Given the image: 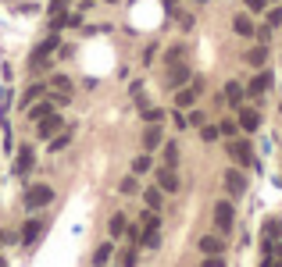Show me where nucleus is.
Listing matches in <instances>:
<instances>
[{
    "mask_svg": "<svg viewBox=\"0 0 282 267\" xmlns=\"http://www.w3.org/2000/svg\"><path fill=\"white\" fill-rule=\"evenodd\" d=\"M257 125H261V114H257L254 107H243V111H239V129H247V132H257Z\"/></svg>",
    "mask_w": 282,
    "mask_h": 267,
    "instance_id": "obj_6",
    "label": "nucleus"
},
{
    "mask_svg": "<svg viewBox=\"0 0 282 267\" xmlns=\"http://www.w3.org/2000/svg\"><path fill=\"white\" fill-rule=\"evenodd\" d=\"M204 267H225V260H221V253H214V257H208V260H204Z\"/></svg>",
    "mask_w": 282,
    "mask_h": 267,
    "instance_id": "obj_32",
    "label": "nucleus"
},
{
    "mask_svg": "<svg viewBox=\"0 0 282 267\" xmlns=\"http://www.w3.org/2000/svg\"><path fill=\"white\" fill-rule=\"evenodd\" d=\"M146 171H150V153H143V157L133 160V175H146Z\"/></svg>",
    "mask_w": 282,
    "mask_h": 267,
    "instance_id": "obj_19",
    "label": "nucleus"
},
{
    "mask_svg": "<svg viewBox=\"0 0 282 267\" xmlns=\"http://www.w3.org/2000/svg\"><path fill=\"white\" fill-rule=\"evenodd\" d=\"M175 160H179V146H175V142H168V146H164V164H168V168H175Z\"/></svg>",
    "mask_w": 282,
    "mask_h": 267,
    "instance_id": "obj_21",
    "label": "nucleus"
},
{
    "mask_svg": "<svg viewBox=\"0 0 282 267\" xmlns=\"http://www.w3.org/2000/svg\"><path fill=\"white\" fill-rule=\"evenodd\" d=\"M0 267H4V257H0Z\"/></svg>",
    "mask_w": 282,
    "mask_h": 267,
    "instance_id": "obj_40",
    "label": "nucleus"
},
{
    "mask_svg": "<svg viewBox=\"0 0 282 267\" xmlns=\"http://www.w3.org/2000/svg\"><path fill=\"white\" fill-rule=\"evenodd\" d=\"M32 164H36V153H32V146H25V150L18 153V164H14V168H18V171L25 175V171H29Z\"/></svg>",
    "mask_w": 282,
    "mask_h": 267,
    "instance_id": "obj_15",
    "label": "nucleus"
},
{
    "mask_svg": "<svg viewBox=\"0 0 282 267\" xmlns=\"http://www.w3.org/2000/svg\"><path fill=\"white\" fill-rule=\"evenodd\" d=\"M225 189H229L232 196H243V193H247V175L236 171V168H229V171H225Z\"/></svg>",
    "mask_w": 282,
    "mask_h": 267,
    "instance_id": "obj_4",
    "label": "nucleus"
},
{
    "mask_svg": "<svg viewBox=\"0 0 282 267\" xmlns=\"http://www.w3.org/2000/svg\"><path fill=\"white\" fill-rule=\"evenodd\" d=\"M243 96H247V89H243L239 82H229V86H225V100H229V104H239Z\"/></svg>",
    "mask_w": 282,
    "mask_h": 267,
    "instance_id": "obj_16",
    "label": "nucleus"
},
{
    "mask_svg": "<svg viewBox=\"0 0 282 267\" xmlns=\"http://www.w3.org/2000/svg\"><path fill=\"white\" fill-rule=\"evenodd\" d=\"M218 132H221V135H236V121H221V125H218Z\"/></svg>",
    "mask_w": 282,
    "mask_h": 267,
    "instance_id": "obj_30",
    "label": "nucleus"
},
{
    "mask_svg": "<svg viewBox=\"0 0 282 267\" xmlns=\"http://www.w3.org/2000/svg\"><path fill=\"white\" fill-rule=\"evenodd\" d=\"M265 61H268V47H254V50L247 54V65L250 68H265Z\"/></svg>",
    "mask_w": 282,
    "mask_h": 267,
    "instance_id": "obj_12",
    "label": "nucleus"
},
{
    "mask_svg": "<svg viewBox=\"0 0 282 267\" xmlns=\"http://www.w3.org/2000/svg\"><path fill=\"white\" fill-rule=\"evenodd\" d=\"M282 25V11L275 7V11H268V29H279Z\"/></svg>",
    "mask_w": 282,
    "mask_h": 267,
    "instance_id": "obj_27",
    "label": "nucleus"
},
{
    "mask_svg": "<svg viewBox=\"0 0 282 267\" xmlns=\"http://www.w3.org/2000/svg\"><path fill=\"white\" fill-rule=\"evenodd\" d=\"M122 193H136V178H122Z\"/></svg>",
    "mask_w": 282,
    "mask_h": 267,
    "instance_id": "obj_35",
    "label": "nucleus"
},
{
    "mask_svg": "<svg viewBox=\"0 0 282 267\" xmlns=\"http://www.w3.org/2000/svg\"><path fill=\"white\" fill-rule=\"evenodd\" d=\"M146 207L150 210H161V189H146Z\"/></svg>",
    "mask_w": 282,
    "mask_h": 267,
    "instance_id": "obj_22",
    "label": "nucleus"
},
{
    "mask_svg": "<svg viewBox=\"0 0 282 267\" xmlns=\"http://www.w3.org/2000/svg\"><path fill=\"white\" fill-rule=\"evenodd\" d=\"M61 129V114H47L43 121H40V135H54Z\"/></svg>",
    "mask_w": 282,
    "mask_h": 267,
    "instance_id": "obj_13",
    "label": "nucleus"
},
{
    "mask_svg": "<svg viewBox=\"0 0 282 267\" xmlns=\"http://www.w3.org/2000/svg\"><path fill=\"white\" fill-rule=\"evenodd\" d=\"M200 250H204V257H214V253L225 250V242H221L218 235H204V239H200Z\"/></svg>",
    "mask_w": 282,
    "mask_h": 267,
    "instance_id": "obj_8",
    "label": "nucleus"
},
{
    "mask_svg": "<svg viewBox=\"0 0 282 267\" xmlns=\"http://www.w3.org/2000/svg\"><path fill=\"white\" fill-rule=\"evenodd\" d=\"M40 235H43V221H29V224H25V232H22V242H25V246H32Z\"/></svg>",
    "mask_w": 282,
    "mask_h": 267,
    "instance_id": "obj_9",
    "label": "nucleus"
},
{
    "mask_svg": "<svg viewBox=\"0 0 282 267\" xmlns=\"http://www.w3.org/2000/svg\"><path fill=\"white\" fill-rule=\"evenodd\" d=\"M50 200H54V189H50V186H32V189L25 193V207H29V210H40V207H47Z\"/></svg>",
    "mask_w": 282,
    "mask_h": 267,
    "instance_id": "obj_2",
    "label": "nucleus"
},
{
    "mask_svg": "<svg viewBox=\"0 0 282 267\" xmlns=\"http://www.w3.org/2000/svg\"><path fill=\"white\" fill-rule=\"evenodd\" d=\"M50 86L58 89V96H61V100H68V93H71V82H68V78H65V75H58V78H54Z\"/></svg>",
    "mask_w": 282,
    "mask_h": 267,
    "instance_id": "obj_17",
    "label": "nucleus"
},
{
    "mask_svg": "<svg viewBox=\"0 0 282 267\" xmlns=\"http://www.w3.org/2000/svg\"><path fill=\"white\" fill-rule=\"evenodd\" d=\"M232 29H236L239 36H254V22H250L247 14H236V18H232Z\"/></svg>",
    "mask_w": 282,
    "mask_h": 267,
    "instance_id": "obj_14",
    "label": "nucleus"
},
{
    "mask_svg": "<svg viewBox=\"0 0 282 267\" xmlns=\"http://www.w3.org/2000/svg\"><path fill=\"white\" fill-rule=\"evenodd\" d=\"M157 146H161V129H157V125H150V129L143 132V150L150 153V150H157Z\"/></svg>",
    "mask_w": 282,
    "mask_h": 267,
    "instance_id": "obj_10",
    "label": "nucleus"
},
{
    "mask_svg": "<svg viewBox=\"0 0 282 267\" xmlns=\"http://www.w3.org/2000/svg\"><path fill=\"white\" fill-rule=\"evenodd\" d=\"M157 189H161V193H175V189H179V175H175L168 164L157 171Z\"/></svg>",
    "mask_w": 282,
    "mask_h": 267,
    "instance_id": "obj_5",
    "label": "nucleus"
},
{
    "mask_svg": "<svg viewBox=\"0 0 282 267\" xmlns=\"http://www.w3.org/2000/svg\"><path fill=\"white\" fill-rule=\"evenodd\" d=\"M265 267H282V260H265Z\"/></svg>",
    "mask_w": 282,
    "mask_h": 267,
    "instance_id": "obj_37",
    "label": "nucleus"
},
{
    "mask_svg": "<svg viewBox=\"0 0 282 267\" xmlns=\"http://www.w3.org/2000/svg\"><path fill=\"white\" fill-rule=\"evenodd\" d=\"M36 96H43V86H32V89H29V93H25V104H32V100H36Z\"/></svg>",
    "mask_w": 282,
    "mask_h": 267,
    "instance_id": "obj_31",
    "label": "nucleus"
},
{
    "mask_svg": "<svg viewBox=\"0 0 282 267\" xmlns=\"http://www.w3.org/2000/svg\"><path fill=\"white\" fill-rule=\"evenodd\" d=\"M125 232H129L125 217H122V214H115V217H111V235H125Z\"/></svg>",
    "mask_w": 282,
    "mask_h": 267,
    "instance_id": "obj_20",
    "label": "nucleus"
},
{
    "mask_svg": "<svg viewBox=\"0 0 282 267\" xmlns=\"http://www.w3.org/2000/svg\"><path fill=\"white\" fill-rule=\"evenodd\" d=\"M143 118H146V121H150V125H157V121H161V118H164V114H161V111H157V107H143Z\"/></svg>",
    "mask_w": 282,
    "mask_h": 267,
    "instance_id": "obj_26",
    "label": "nucleus"
},
{
    "mask_svg": "<svg viewBox=\"0 0 282 267\" xmlns=\"http://www.w3.org/2000/svg\"><path fill=\"white\" fill-rule=\"evenodd\" d=\"M47 114H50V104H40V107H32V111H29V118H32V121H43Z\"/></svg>",
    "mask_w": 282,
    "mask_h": 267,
    "instance_id": "obj_24",
    "label": "nucleus"
},
{
    "mask_svg": "<svg viewBox=\"0 0 282 267\" xmlns=\"http://www.w3.org/2000/svg\"><path fill=\"white\" fill-rule=\"evenodd\" d=\"M200 135H204V139H208V142H214V139H218V135H221V132H218V129H214V125H204V132H200Z\"/></svg>",
    "mask_w": 282,
    "mask_h": 267,
    "instance_id": "obj_29",
    "label": "nucleus"
},
{
    "mask_svg": "<svg viewBox=\"0 0 282 267\" xmlns=\"http://www.w3.org/2000/svg\"><path fill=\"white\" fill-rule=\"evenodd\" d=\"M7 239H11V235H0V246H4V242H7Z\"/></svg>",
    "mask_w": 282,
    "mask_h": 267,
    "instance_id": "obj_38",
    "label": "nucleus"
},
{
    "mask_svg": "<svg viewBox=\"0 0 282 267\" xmlns=\"http://www.w3.org/2000/svg\"><path fill=\"white\" fill-rule=\"evenodd\" d=\"M268 86H272V71H261V75H254V82L247 86V93H250V96H261Z\"/></svg>",
    "mask_w": 282,
    "mask_h": 267,
    "instance_id": "obj_7",
    "label": "nucleus"
},
{
    "mask_svg": "<svg viewBox=\"0 0 282 267\" xmlns=\"http://www.w3.org/2000/svg\"><path fill=\"white\" fill-rule=\"evenodd\" d=\"M186 125H204V114H200V111H193V114L186 118Z\"/></svg>",
    "mask_w": 282,
    "mask_h": 267,
    "instance_id": "obj_34",
    "label": "nucleus"
},
{
    "mask_svg": "<svg viewBox=\"0 0 282 267\" xmlns=\"http://www.w3.org/2000/svg\"><path fill=\"white\" fill-rule=\"evenodd\" d=\"M65 7H68V0H54V4H50V14H54V18L65 14Z\"/></svg>",
    "mask_w": 282,
    "mask_h": 267,
    "instance_id": "obj_28",
    "label": "nucleus"
},
{
    "mask_svg": "<svg viewBox=\"0 0 282 267\" xmlns=\"http://www.w3.org/2000/svg\"><path fill=\"white\" fill-rule=\"evenodd\" d=\"M157 224H161V221H157V210L143 214V228H146V232H157Z\"/></svg>",
    "mask_w": 282,
    "mask_h": 267,
    "instance_id": "obj_25",
    "label": "nucleus"
},
{
    "mask_svg": "<svg viewBox=\"0 0 282 267\" xmlns=\"http://www.w3.org/2000/svg\"><path fill=\"white\" fill-rule=\"evenodd\" d=\"M197 93H200V82H193V86L182 89V93H175V104H179V107H190V104L197 100Z\"/></svg>",
    "mask_w": 282,
    "mask_h": 267,
    "instance_id": "obj_11",
    "label": "nucleus"
},
{
    "mask_svg": "<svg viewBox=\"0 0 282 267\" xmlns=\"http://www.w3.org/2000/svg\"><path fill=\"white\" fill-rule=\"evenodd\" d=\"M214 224H218V232H221V235H225V232H232V224H236V210H232V203H229V200L214 203Z\"/></svg>",
    "mask_w": 282,
    "mask_h": 267,
    "instance_id": "obj_1",
    "label": "nucleus"
},
{
    "mask_svg": "<svg viewBox=\"0 0 282 267\" xmlns=\"http://www.w3.org/2000/svg\"><path fill=\"white\" fill-rule=\"evenodd\" d=\"M186 78H190V71H186V68H172V78H168V82H172V86H182Z\"/></svg>",
    "mask_w": 282,
    "mask_h": 267,
    "instance_id": "obj_23",
    "label": "nucleus"
},
{
    "mask_svg": "<svg viewBox=\"0 0 282 267\" xmlns=\"http://www.w3.org/2000/svg\"><path fill=\"white\" fill-rule=\"evenodd\" d=\"M229 157H232L236 164H247V168L254 164V150H250L247 139H232V142H229Z\"/></svg>",
    "mask_w": 282,
    "mask_h": 267,
    "instance_id": "obj_3",
    "label": "nucleus"
},
{
    "mask_svg": "<svg viewBox=\"0 0 282 267\" xmlns=\"http://www.w3.org/2000/svg\"><path fill=\"white\" fill-rule=\"evenodd\" d=\"M265 4H268V0H247V7H250V11H265Z\"/></svg>",
    "mask_w": 282,
    "mask_h": 267,
    "instance_id": "obj_36",
    "label": "nucleus"
},
{
    "mask_svg": "<svg viewBox=\"0 0 282 267\" xmlns=\"http://www.w3.org/2000/svg\"><path fill=\"white\" fill-rule=\"evenodd\" d=\"M279 232H282V217H279Z\"/></svg>",
    "mask_w": 282,
    "mask_h": 267,
    "instance_id": "obj_39",
    "label": "nucleus"
},
{
    "mask_svg": "<svg viewBox=\"0 0 282 267\" xmlns=\"http://www.w3.org/2000/svg\"><path fill=\"white\" fill-rule=\"evenodd\" d=\"M107 260H111V246L104 242V246H97V253H93V264H97V267H104Z\"/></svg>",
    "mask_w": 282,
    "mask_h": 267,
    "instance_id": "obj_18",
    "label": "nucleus"
},
{
    "mask_svg": "<svg viewBox=\"0 0 282 267\" xmlns=\"http://www.w3.org/2000/svg\"><path fill=\"white\" fill-rule=\"evenodd\" d=\"M179 57H182V47H172V50H168V65H175Z\"/></svg>",
    "mask_w": 282,
    "mask_h": 267,
    "instance_id": "obj_33",
    "label": "nucleus"
}]
</instances>
